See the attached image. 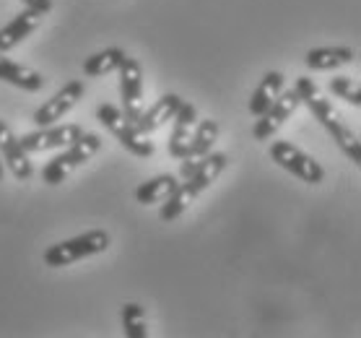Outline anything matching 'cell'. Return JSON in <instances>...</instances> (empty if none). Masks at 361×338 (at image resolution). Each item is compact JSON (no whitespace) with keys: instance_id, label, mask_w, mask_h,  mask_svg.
<instances>
[{"instance_id":"obj_12","label":"cell","mask_w":361,"mask_h":338,"mask_svg":"<svg viewBox=\"0 0 361 338\" xmlns=\"http://www.w3.org/2000/svg\"><path fill=\"white\" fill-rule=\"evenodd\" d=\"M44 16H47L44 11L29 8V6H26L11 24H6L3 29H0V52L13 50L16 44H21V42L26 40V37H32V34L42 26Z\"/></svg>"},{"instance_id":"obj_21","label":"cell","mask_w":361,"mask_h":338,"mask_svg":"<svg viewBox=\"0 0 361 338\" xmlns=\"http://www.w3.org/2000/svg\"><path fill=\"white\" fill-rule=\"evenodd\" d=\"M328 86L338 99L348 102V104H353V107H361V89L351 76H333Z\"/></svg>"},{"instance_id":"obj_3","label":"cell","mask_w":361,"mask_h":338,"mask_svg":"<svg viewBox=\"0 0 361 338\" xmlns=\"http://www.w3.org/2000/svg\"><path fill=\"white\" fill-rule=\"evenodd\" d=\"M99 149H102V138H99L97 133H83L81 138H75L71 146H66L63 154H58L55 159H49L47 167L42 169V180L47 182V185L66 182L68 177H71L81 164H86Z\"/></svg>"},{"instance_id":"obj_1","label":"cell","mask_w":361,"mask_h":338,"mask_svg":"<svg viewBox=\"0 0 361 338\" xmlns=\"http://www.w3.org/2000/svg\"><path fill=\"white\" fill-rule=\"evenodd\" d=\"M294 91L299 94V99H302V104H307L310 107V112H312L317 120H320V125L325 128V131L333 135V140H336L338 146H341V151H343L345 157L351 159L353 167H361V143H359V135L348 128V125L343 123V117L338 115V109L333 107V102L325 97L320 91V86L310 78V76H299L296 78V86Z\"/></svg>"},{"instance_id":"obj_15","label":"cell","mask_w":361,"mask_h":338,"mask_svg":"<svg viewBox=\"0 0 361 338\" xmlns=\"http://www.w3.org/2000/svg\"><path fill=\"white\" fill-rule=\"evenodd\" d=\"M0 81L18 86V89L24 91H42V86H44V78H42L39 71L21 66V63H13L3 52H0Z\"/></svg>"},{"instance_id":"obj_20","label":"cell","mask_w":361,"mask_h":338,"mask_svg":"<svg viewBox=\"0 0 361 338\" xmlns=\"http://www.w3.org/2000/svg\"><path fill=\"white\" fill-rule=\"evenodd\" d=\"M123 328L128 338H148V322L143 307L135 302L123 305Z\"/></svg>"},{"instance_id":"obj_6","label":"cell","mask_w":361,"mask_h":338,"mask_svg":"<svg viewBox=\"0 0 361 338\" xmlns=\"http://www.w3.org/2000/svg\"><path fill=\"white\" fill-rule=\"evenodd\" d=\"M299 104H302V99H299L296 91H281L271 107L257 117V123H255V128H252L255 140H271L273 135L286 125L288 117L299 109Z\"/></svg>"},{"instance_id":"obj_7","label":"cell","mask_w":361,"mask_h":338,"mask_svg":"<svg viewBox=\"0 0 361 338\" xmlns=\"http://www.w3.org/2000/svg\"><path fill=\"white\" fill-rule=\"evenodd\" d=\"M83 133L86 131L75 123L47 125V128H39V131L21 135L18 143H21V149H24L26 154H37V151H49V149H63V146H71L75 138H81Z\"/></svg>"},{"instance_id":"obj_18","label":"cell","mask_w":361,"mask_h":338,"mask_svg":"<svg viewBox=\"0 0 361 338\" xmlns=\"http://www.w3.org/2000/svg\"><path fill=\"white\" fill-rule=\"evenodd\" d=\"M177 185H180V180H177L174 174H157L154 180H148V182H143V185H138V190H135V200H138L140 206L164 203L174 190H177Z\"/></svg>"},{"instance_id":"obj_19","label":"cell","mask_w":361,"mask_h":338,"mask_svg":"<svg viewBox=\"0 0 361 338\" xmlns=\"http://www.w3.org/2000/svg\"><path fill=\"white\" fill-rule=\"evenodd\" d=\"M125 58H128L125 50H120V47H107V50H102V52H97V55H91V58L83 60V73L89 76V78L115 73L117 68L123 66Z\"/></svg>"},{"instance_id":"obj_23","label":"cell","mask_w":361,"mask_h":338,"mask_svg":"<svg viewBox=\"0 0 361 338\" xmlns=\"http://www.w3.org/2000/svg\"><path fill=\"white\" fill-rule=\"evenodd\" d=\"M3 172H6V164H3V157H0V182H3Z\"/></svg>"},{"instance_id":"obj_10","label":"cell","mask_w":361,"mask_h":338,"mask_svg":"<svg viewBox=\"0 0 361 338\" xmlns=\"http://www.w3.org/2000/svg\"><path fill=\"white\" fill-rule=\"evenodd\" d=\"M219 123L216 120H200L195 125V133H192V138L188 143V151H185V157H182V167H180V174L182 180H188L190 174L195 172L197 164H200V159L205 154H211L214 149L216 138H219Z\"/></svg>"},{"instance_id":"obj_8","label":"cell","mask_w":361,"mask_h":338,"mask_svg":"<svg viewBox=\"0 0 361 338\" xmlns=\"http://www.w3.org/2000/svg\"><path fill=\"white\" fill-rule=\"evenodd\" d=\"M120 71V94H123V112L130 123H135L143 112V68L135 58H125Z\"/></svg>"},{"instance_id":"obj_16","label":"cell","mask_w":361,"mask_h":338,"mask_svg":"<svg viewBox=\"0 0 361 338\" xmlns=\"http://www.w3.org/2000/svg\"><path fill=\"white\" fill-rule=\"evenodd\" d=\"M356 60L351 47H317L304 55V66L310 71H333V68L348 66Z\"/></svg>"},{"instance_id":"obj_4","label":"cell","mask_w":361,"mask_h":338,"mask_svg":"<svg viewBox=\"0 0 361 338\" xmlns=\"http://www.w3.org/2000/svg\"><path fill=\"white\" fill-rule=\"evenodd\" d=\"M97 120L123 143L125 149L130 151L133 157H140V159L154 157V151H157L154 140H148V135H143V133L135 128V123H130L115 104H99Z\"/></svg>"},{"instance_id":"obj_5","label":"cell","mask_w":361,"mask_h":338,"mask_svg":"<svg viewBox=\"0 0 361 338\" xmlns=\"http://www.w3.org/2000/svg\"><path fill=\"white\" fill-rule=\"evenodd\" d=\"M271 159L281 169L291 172L294 177L307 182V185H320V182L325 180V169H322L310 154H304L299 146L288 143V140H276V143H271Z\"/></svg>"},{"instance_id":"obj_11","label":"cell","mask_w":361,"mask_h":338,"mask_svg":"<svg viewBox=\"0 0 361 338\" xmlns=\"http://www.w3.org/2000/svg\"><path fill=\"white\" fill-rule=\"evenodd\" d=\"M0 157H3V164L13 172L16 180H21V182L32 180L34 167H32V162H29V154L21 149L18 135L11 131V125L3 123V120H0Z\"/></svg>"},{"instance_id":"obj_9","label":"cell","mask_w":361,"mask_h":338,"mask_svg":"<svg viewBox=\"0 0 361 338\" xmlns=\"http://www.w3.org/2000/svg\"><path fill=\"white\" fill-rule=\"evenodd\" d=\"M83 94H86V89H83V81L66 83L63 89L52 94V99H47L39 109H37V112H34V123L39 125V128L55 125L58 120H63V117H66L68 112H71V109H73L75 104L83 99Z\"/></svg>"},{"instance_id":"obj_14","label":"cell","mask_w":361,"mask_h":338,"mask_svg":"<svg viewBox=\"0 0 361 338\" xmlns=\"http://www.w3.org/2000/svg\"><path fill=\"white\" fill-rule=\"evenodd\" d=\"M180 104H182V99L177 97V94H164L154 107H148L146 112H140V117L135 120V128H138L143 135L157 133L159 128H164V125L177 115Z\"/></svg>"},{"instance_id":"obj_17","label":"cell","mask_w":361,"mask_h":338,"mask_svg":"<svg viewBox=\"0 0 361 338\" xmlns=\"http://www.w3.org/2000/svg\"><path fill=\"white\" fill-rule=\"evenodd\" d=\"M283 81H286V78H283L281 71H268V73L263 76V81L252 91V99H250V112H252L255 117H260L265 109L276 102V97L283 91Z\"/></svg>"},{"instance_id":"obj_2","label":"cell","mask_w":361,"mask_h":338,"mask_svg":"<svg viewBox=\"0 0 361 338\" xmlns=\"http://www.w3.org/2000/svg\"><path fill=\"white\" fill-rule=\"evenodd\" d=\"M109 234L104 229H91L83 231L78 237L66 239V242H58L52 248L44 250V265L49 268H63V265H73L83 258L99 255L109 248Z\"/></svg>"},{"instance_id":"obj_22","label":"cell","mask_w":361,"mask_h":338,"mask_svg":"<svg viewBox=\"0 0 361 338\" xmlns=\"http://www.w3.org/2000/svg\"><path fill=\"white\" fill-rule=\"evenodd\" d=\"M24 6H29V8H39V11H44V13H49V11H52V0H24Z\"/></svg>"},{"instance_id":"obj_13","label":"cell","mask_w":361,"mask_h":338,"mask_svg":"<svg viewBox=\"0 0 361 338\" xmlns=\"http://www.w3.org/2000/svg\"><path fill=\"white\" fill-rule=\"evenodd\" d=\"M172 120H174V131H172V135H169V154H172L174 159H182L185 151H188V143H190V138H192V133H195L197 107L182 99L180 109H177V115H174Z\"/></svg>"}]
</instances>
